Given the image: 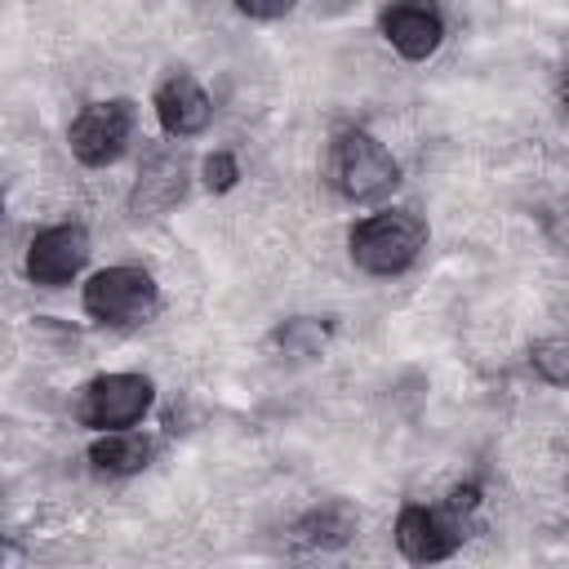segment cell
Segmentation results:
<instances>
[{"instance_id": "6da1fadb", "label": "cell", "mask_w": 569, "mask_h": 569, "mask_svg": "<svg viewBox=\"0 0 569 569\" xmlns=\"http://www.w3.org/2000/svg\"><path fill=\"white\" fill-rule=\"evenodd\" d=\"M427 218L409 204H387V209H373L365 218L351 222L347 231V258L356 271L365 276H378V280H391V276H405L422 249H427Z\"/></svg>"}, {"instance_id": "7a4b0ae2", "label": "cell", "mask_w": 569, "mask_h": 569, "mask_svg": "<svg viewBox=\"0 0 569 569\" xmlns=\"http://www.w3.org/2000/svg\"><path fill=\"white\" fill-rule=\"evenodd\" d=\"M80 307L93 325L133 329L160 311V284L138 262H111L80 284Z\"/></svg>"}, {"instance_id": "3957f363", "label": "cell", "mask_w": 569, "mask_h": 569, "mask_svg": "<svg viewBox=\"0 0 569 569\" xmlns=\"http://www.w3.org/2000/svg\"><path fill=\"white\" fill-rule=\"evenodd\" d=\"M329 173L342 200L351 204H378L400 187V160L378 142L369 129H342L329 147Z\"/></svg>"}, {"instance_id": "277c9868", "label": "cell", "mask_w": 569, "mask_h": 569, "mask_svg": "<svg viewBox=\"0 0 569 569\" xmlns=\"http://www.w3.org/2000/svg\"><path fill=\"white\" fill-rule=\"evenodd\" d=\"M156 405V382L147 373H98L76 391L71 418L89 431H120V427H138Z\"/></svg>"}, {"instance_id": "5b68a950", "label": "cell", "mask_w": 569, "mask_h": 569, "mask_svg": "<svg viewBox=\"0 0 569 569\" xmlns=\"http://www.w3.org/2000/svg\"><path fill=\"white\" fill-rule=\"evenodd\" d=\"M138 129V107L133 98H102L89 102L71 116L67 124V147L84 169H107L124 156L129 138Z\"/></svg>"}, {"instance_id": "8992f818", "label": "cell", "mask_w": 569, "mask_h": 569, "mask_svg": "<svg viewBox=\"0 0 569 569\" xmlns=\"http://www.w3.org/2000/svg\"><path fill=\"white\" fill-rule=\"evenodd\" d=\"M391 538L409 565H436L467 542V516H458L445 502H405L396 511Z\"/></svg>"}, {"instance_id": "52a82bcc", "label": "cell", "mask_w": 569, "mask_h": 569, "mask_svg": "<svg viewBox=\"0 0 569 569\" xmlns=\"http://www.w3.org/2000/svg\"><path fill=\"white\" fill-rule=\"evenodd\" d=\"M89 253H93V240H89L84 222H49L31 236L22 271L36 289H62L84 271Z\"/></svg>"}, {"instance_id": "ba28073f", "label": "cell", "mask_w": 569, "mask_h": 569, "mask_svg": "<svg viewBox=\"0 0 569 569\" xmlns=\"http://www.w3.org/2000/svg\"><path fill=\"white\" fill-rule=\"evenodd\" d=\"M187 187H191V160H187V151L182 147H156L142 160V169H138V178L129 187L124 209H129L133 222L164 218L187 196Z\"/></svg>"}, {"instance_id": "9c48e42d", "label": "cell", "mask_w": 569, "mask_h": 569, "mask_svg": "<svg viewBox=\"0 0 569 569\" xmlns=\"http://www.w3.org/2000/svg\"><path fill=\"white\" fill-rule=\"evenodd\" d=\"M378 31L405 62H427L445 40V13L436 0H391L378 13Z\"/></svg>"}, {"instance_id": "30bf717a", "label": "cell", "mask_w": 569, "mask_h": 569, "mask_svg": "<svg viewBox=\"0 0 569 569\" xmlns=\"http://www.w3.org/2000/svg\"><path fill=\"white\" fill-rule=\"evenodd\" d=\"M151 111L160 120V129L169 138H200L213 120V98L204 93V84L191 76V71H169L156 93H151Z\"/></svg>"}, {"instance_id": "8fae6325", "label": "cell", "mask_w": 569, "mask_h": 569, "mask_svg": "<svg viewBox=\"0 0 569 569\" xmlns=\"http://www.w3.org/2000/svg\"><path fill=\"white\" fill-rule=\"evenodd\" d=\"M156 458V440L138 427H120V431H98L93 445L84 449V462L98 480H129L138 471H147Z\"/></svg>"}, {"instance_id": "7c38bea8", "label": "cell", "mask_w": 569, "mask_h": 569, "mask_svg": "<svg viewBox=\"0 0 569 569\" xmlns=\"http://www.w3.org/2000/svg\"><path fill=\"white\" fill-rule=\"evenodd\" d=\"M356 533H360V511H356L347 498H325V502L307 507V511L293 520V529H289V538H293L298 547H307V551H338V547H347Z\"/></svg>"}, {"instance_id": "4fadbf2b", "label": "cell", "mask_w": 569, "mask_h": 569, "mask_svg": "<svg viewBox=\"0 0 569 569\" xmlns=\"http://www.w3.org/2000/svg\"><path fill=\"white\" fill-rule=\"evenodd\" d=\"M329 338H333V325L320 320V316H289L284 325L271 329V347L284 351L289 360H311V356H320V351L329 347Z\"/></svg>"}, {"instance_id": "5bb4252c", "label": "cell", "mask_w": 569, "mask_h": 569, "mask_svg": "<svg viewBox=\"0 0 569 569\" xmlns=\"http://www.w3.org/2000/svg\"><path fill=\"white\" fill-rule=\"evenodd\" d=\"M529 369H533L547 387H569V333L538 338V342L529 347Z\"/></svg>"}, {"instance_id": "9a60e30c", "label": "cell", "mask_w": 569, "mask_h": 569, "mask_svg": "<svg viewBox=\"0 0 569 569\" xmlns=\"http://www.w3.org/2000/svg\"><path fill=\"white\" fill-rule=\"evenodd\" d=\"M200 182L213 191V196H227L236 182H240V160L231 151H209L200 160Z\"/></svg>"}, {"instance_id": "2e32d148", "label": "cell", "mask_w": 569, "mask_h": 569, "mask_svg": "<svg viewBox=\"0 0 569 569\" xmlns=\"http://www.w3.org/2000/svg\"><path fill=\"white\" fill-rule=\"evenodd\" d=\"M244 18H253V22H276V18H284V13H293V4L298 0H231Z\"/></svg>"}, {"instance_id": "e0dca14e", "label": "cell", "mask_w": 569, "mask_h": 569, "mask_svg": "<svg viewBox=\"0 0 569 569\" xmlns=\"http://www.w3.org/2000/svg\"><path fill=\"white\" fill-rule=\"evenodd\" d=\"M445 507H453L458 516H471V511L480 507V485H476V480H462V485H453V489L445 493Z\"/></svg>"}, {"instance_id": "ac0fdd59", "label": "cell", "mask_w": 569, "mask_h": 569, "mask_svg": "<svg viewBox=\"0 0 569 569\" xmlns=\"http://www.w3.org/2000/svg\"><path fill=\"white\" fill-rule=\"evenodd\" d=\"M560 98L569 102V62H565V71H560Z\"/></svg>"}]
</instances>
